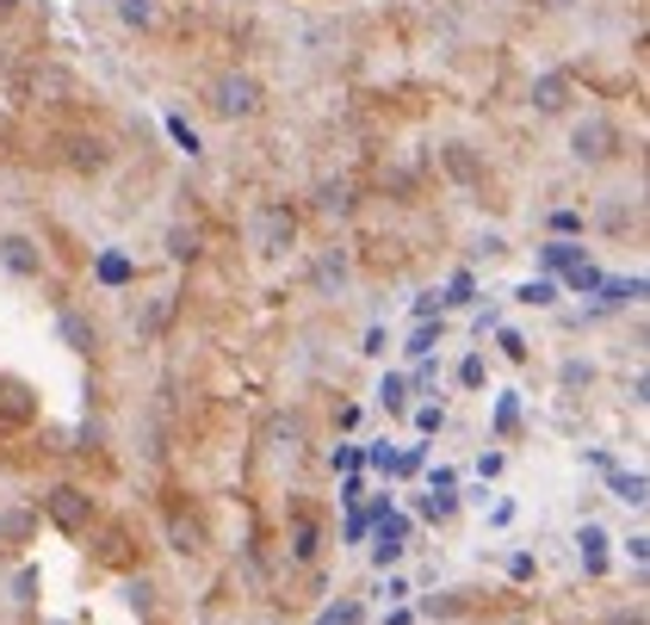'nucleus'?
<instances>
[{
    "label": "nucleus",
    "instance_id": "nucleus-1",
    "mask_svg": "<svg viewBox=\"0 0 650 625\" xmlns=\"http://www.w3.org/2000/svg\"><path fill=\"white\" fill-rule=\"evenodd\" d=\"M261 99H267V87H261L249 69H230V75L210 81V112L217 118H254L261 112Z\"/></svg>",
    "mask_w": 650,
    "mask_h": 625
},
{
    "label": "nucleus",
    "instance_id": "nucleus-2",
    "mask_svg": "<svg viewBox=\"0 0 650 625\" xmlns=\"http://www.w3.org/2000/svg\"><path fill=\"white\" fill-rule=\"evenodd\" d=\"M570 149H576V161H613V155L626 149V136H619L613 118H582L570 131Z\"/></svg>",
    "mask_w": 650,
    "mask_h": 625
},
{
    "label": "nucleus",
    "instance_id": "nucleus-3",
    "mask_svg": "<svg viewBox=\"0 0 650 625\" xmlns=\"http://www.w3.org/2000/svg\"><path fill=\"white\" fill-rule=\"evenodd\" d=\"M44 508H50V520H57L62 532H87V527H94V495L75 490V483L50 490V495H44Z\"/></svg>",
    "mask_w": 650,
    "mask_h": 625
},
{
    "label": "nucleus",
    "instance_id": "nucleus-4",
    "mask_svg": "<svg viewBox=\"0 0 650 625\" xmlns=\"http://www.w3.org/2000/svg\"><path fill=\"white\" fill-rule=\"evenodd\" d=\"M291 242H298V217H291L286 205H273L267 217H261V229H254V248H261V254H286Z\"/></svg>",
    "mask_w": 650,
    "mask_h": 625
},
{
    "label": "nucleus",
    "instance_id": "nucleus-5",
    "mask_svg": "<svg viewBox=\"0 0 650 625\" xmlns=\"http://www.w3.org/2000/svg\"><path fill=\"white\" fill-rule=\"evenodd\" d=\"M168 545L180 551V557H198V551H205V520L192 508H173L168 514Z\"/></svg>",
    "mask_w": 650,
    "mask_h": 625
},
{
    "label": "nucleus",
    "instance_id": "nucleus-6",
    "mask_svg": "<svg viewBox=\"0 0 650 625\" xmlns=\"http://www.w3.org/2000/svg\"><path fill=\"white\" fill-rule=\"evenodd\" d=\"M0 266H7V273H20V279H38L44 254H38L32 236H0Z\"/></svg>",
    "mask_w": 650,
    "mask_h": 625
},
{
    "label": "nucleus",
    "instance_id": "nucleus-7",
    "mask_svg": "<svg viewBox=\"0 0 650 625\" xmlns=\"http://www.w3.org/2000/svg\"><path fill=\"white\" fill-rule=\"evenodd\" d=\"M69 168L75 173H106L112 168V143H106V136H69Z\"/></svg>",
    "mask_w": 650,
    "mask_h": 625
},
{
    "label": "nucleus",
    "instance_id": "nucleus-8",
    "mask_svg": "<svg viewBox=\"0 0 650 625\" xmlns=\"http://www.w3.org/2000/svg\"><path fill=\"white\" fill-rule=\"evenodd\" d=\"M570 99H576V81L564 75V69H545V75L533 81V106H539V112H564Z\"/></svg>",
    "mask_w": 650,
    "mask_h": 625
},
{
    "label": "nucleus",
    "instance_id": "nucleus-9",
    "mask_svg": "<svg viewBox=\"0 0 650 625\" xmlns=\"http://www.w3.org/2000/svg\"><path fill=\"white\" fill-rule=\"evenodd\" d=\"M441 168L453 173L459 187H478V180H483V161H478V149H471V143H446V149H441Z\"/></svg>",
    "mask_w": 650,
    "mask_h": 625
},
{
    "label": "nucleus",
    "instance_id": "nucleus-10",
    "mask_svg": "<svg viewBox=\"0 0 650 625\" xmlns=\"http://www.w3.org/2000/svg\"><path fill=\"white\" fill-rule=\"evenodd\" d=\"M32 409H38V402H32V384L0 378V416H7V421H25Z\"/></svg>",
    "mask_w": 650,
    "mask_h": 625
},
{
    "label": "nucleus",
    "instance_id": "nucleus-11",
    "mask_svg": "<svg viewBox=\"0 0 650 625\" xmlns=\"http://www.w3.org/2000/svg\"><path fill=\"white\" fill-rule=\"evenodd\" d=\"M402 532H409V520H397V514H390V520L378 527V545H372V564H378V569L402 557Z\"/></svg>",
    "mask_w": 650,
    "mask_h": 625
},
{
    "label": "nucleus",
    "instance_id": "nucleus-12",
    "mask_svg": "<svg viewBox=\"0 0 650 625\" xmlns=\"http://www.w3.org/2000/svg\"><path fill=\"white\" fill-rule=\"evenodd\" d=\"M316 211L323 217H347L353 211V187L347 180H316Z\"/></svg>",
    "mask_w": 650,
    "mask_h": 625
},
{
    "label": "nucleus",
    "instance_id": "nucleus-13",
    "mask_svg": "<svg viewBox=\"0 0 650 625\" xmlns=\"http://www.w3.org/2000/svg\"><path fill=\"white\" fill-rule=\"evenodd\" d=\"M347 273H353L347 248H328L323 261H316V285H323V291H341V285H347Z\"/></svg>",
    "mask_w": 650,
    "mask_h": 625
},
{
    "label": "nucleus",
    "instance_id": "nucleus-14",
    "mask_svg": "<svg viewBox=\"0 0 650 625\" xmlns=\"http://www.w3.org/2000/svg\"><path fill=\"white\" fill-rule=\"evenodd\" d=\"M168 316H173V291H155V298L143 303L136 328H143V335H161V328H168Z\"/></svg>",
    "mask_w": 650,
    "mask_h": 625
},
{
    "label": "nucleus",
    "instance_id": "nucleus-15",
    "mask_svg": "<svg viewBox=\"0 0 650 625\" xmlns=\"http://www.w3.org/2000/svg\"><path fill=\"white\" fill-rule=\"evenodd\" d=\"M198 242H205V236H198L192 224H173L168 229V254H173V261H198Z\"/></svg>",
    "mask_w": 650,
    "mask_h": 625
},
{
    "label": "nucleus",
    "instance_id": "nucleus-16",
    "mask_svg": "<svg viewBox=\"0 0 650 625\" xmlns=\"http://www.w3.org/2000/svg\"><path fill=\"white\" fill-rule=\"evenodd\" d=\"M118 20L131 25V32H149V25H155V0H118Z\"/></svg>",
    "mask_w": 650,
    "mask_h": 625
},
{
    "label": "nucleus",
    "instance_id": "nucleus-17",
    "mask_svg": "<svg viewBox=\"0 0 650 625\" xmlns=\"http://www.w3.org/2000/svg\"><path fill=\"white\" fill-rule=\"evenodd\" d=\"M62 341L75 347V353H87V347H94V323H87V316H75V310H69V316H62Z\"/></svg>",
    "mask_w": 650,
    "mask_h": 625
},
{
    "label": "nucleus",
    "instance_id": "nucleus-18",
    "mask_svg": "<svg viewBox=\"0 0 650 625\" xmlns=\"http://www.w3.org/2000/svg\"><path fill=\"white\" fill-rule=\"evenodd\" d=\"M557 384H564V390H589V384H594V365H589V360H564V365H557Z\"/></svg>",
    "mask_w": 650,
    "mask_h": 625
},
{
    "label": "nucleus",
    "instance_id": "nucleus-19",
    "mask_svg": "<svg viewBox=\"0 0 650 625\" xmlns=\"http://www.w3.org/2000/svg\"><path fill=\"white\" fill-rule=\"evenodd\" d=\"M576 545H582L589 569H601V557H607V532H601V527H582V532H576Z\"/></svg>",
    "mask_w": 650,
    "mask_h": 625
},
{
    "label": "nucleus",
    "instance_id": "nucleus-20",
    "mask_svg": "<svg viewBox=\"0 0 650 625\" xmlns=\"http://www.w3.org/2000/svg\"><path fill=\"white\" fill-rule=\"evenodd\" d=\"M613 490H619V502H626V508H645V477H638V471L613 477Z\"/></svg>",
    "mask_w": 650,
    "mask_h": 625
},
{
    "label": "nucleus",
    "instance_id": "nucleus-21",
    "mask_svg": "<svg viewBox=\"0 0 650 625\" xmlns=\"http://www.w3.org/2000/svg\"><path fill=\"white\" fill-rule=\"evenodd\" d=\"M515 298H520V303H552V298H557V285H552V279H527Z\"/></svg>",
    "mask_w": 650,
    "mask_h": 625
},
{
    "label": "nucleus",
    "instance_id": "nucleus-22",
    "mask_svg": "<svg viewBox=\"0 0 650 625\" xmlns=\"http://www.w3.org/2000/svg\"><path fill=\"white\" fill-rule=\"evenodd\" d=\"M434 347H441V328H416V341H409V353H416V360H428Z\"/></svg>",
    "mask_w": 650,
    "mask_h": 625
},
{
    "label": "nucleus",
    "instance_id": "nucleus-23",
    "mask_svg": "<svg viewBox=\"0 0 650 625\" xmlns=\"http://www.w3.org/2000/svg\"><path fill=\"white\" fill-rule=\"evenodd\" d=\"M576 261V242H545V266H570Z\"/></svg>",
    "mask_w": 650,
    "mask_h": 625
},
{
    "label": "nucleus",
    "instance_id": "nucleus-24",
    "mask_svg": "<svg viewBox=\"0 0 650 625\" xmlns=\"http://www.w3.org/2000/svg\"><path fill=\"white\" fill-rule=\"evenodd\" d=\"M378 397H384V409H402V397H409V384H402V378H384V390H378Z\"/></svg>",
    "mask_w": 650,
    "mask_h": 625
},
{
    "label": "nucleus",
    "instance_id": "nucleus-25",
    "mask_svg": "<svg viewBox=\"0 0 650 625\" xmlns=\"http://www.w3.org/2000/svg\"><path fill=\"white\" fill-rule=\"evenodd\" d=\"M416 428H421V434H441L446 416H441V409H416Z\"/></svg>",
    "mask_w": 650,
    "mask_h": 625
},
{
    "label": "nucleus",
    "instance_id": "nucleus-26",
    "mask_svg": "<svg viewBox=\"0 0 650 625\" xmlns=\"http://www.w3.org/2000/svg\"><path fill=\"white\" fill-rule=\"evenodd\" d=\"M291 551H298V557H316V527H310V520L298 527V545H291Z\"/></svg>",
    "mask_w": 650,
    "mask_h": 625
},
{
    "label": "nucleus",
    "instance_id": "nucleus-27",
    "mask_svg": "<svg viewBox=\"0 0 650 625\" xmlns=\"http://www.w3.org/2000/svg\"><path fill=\"white\" fill-rule=\"evenodd\" d=\"M459 384H465V390H478V384H483V360H465L459 365Z\"/></svg>",
    "mask_w": 650,
    "mask_h": 625
},
{
    "label": "nucleus",
    "instance_id": "nucleus-28",
    "mask_svg": "<svg viewBox=\"0 0 650 625\" xmlns=\"http://www.w3.org/2000/svg\"><path fill=\"white\" fill-rule=\"evenodd\" d=\"M502 353H508V360H527V341H520L515 328H502Z\"/></svg>",
    "mask_w": 650,
    "mask_h": 625
},
{
    "label": "nucleus",
    "instance_id": "nucleus-29",
    "mask_svg": "<svg viewBox=\"0 0 650 625\" xmlns=\"http://www.w3.org/2000/svg\"><path fill=\"white\" fill-rule=\"evenodd\" d=\"M124 273H131V266H124V261H118V254H106V261H99V279H124Z\"/></svg>",
    "mask_w": 650,
    "mask_h": 625
},
{
    "label": "nucleus",
    "instance_id": "nucleus-30",
    "mask_svg": "<svg viewBox=\"0 0 650 625\" xmlns=\"http://www.w3.org/2000/svg\"><path fill=\"white\" fill-rule=\"evenodd\" d=\"M421 508H428V514H434V520H446V514H453V495H428V502H421Z\"/></svg>",
    "mask_w": 650,
    "mask_h": 625
},
{
    "label": "nucleus",
    "instance_id": "nucleus-31",
    "mask_svg": "<svg viewBox=\"0 0 650 625\" xmlns=\"http://www.w3.org/2000/svg\"><path fill=\"white\" fill-rule=\"evenodd\" d=\"M607 625H645V606H619V613H607Z\"/></svg>",
    "mask_w": 650,
    "mask_h": 625
},
{
    "label": "nucleus",
    "instance_id": "nucleus-32",
    "mask_svg": "<svg viewBox=\"0 0 650 625\" xmlns=\"http://www.w3.org/2000/svg\"><path fill=\"white\" fill-rule=\"evenodd\" d=\"M384 347H390V335H384V328H372V335H365V347H360V353H372V360H378Z\"/></svg>",
    "mask_w": 650,
    "mask_h": 625
},
{
    "label": "nucleus",
    "instance_id": "nucleus-33",
    "mask_svg": "<svg viewBox=\"0 0 650 625\" xmlns=\"http://www.w3.org/2000/svg\"><path fill=\"white\" fill-rule=\"evenodd\" d=\"M13 7H20V0H0V20H13Z\"/></svg>",
    "mask_w": 650,
    "mask_h": 625
},
{
    "label": "nucleus",
    "instance_id": "nucleus-34",
    "mask_svg": "<svg viewBox=\"0 0 650 625\" xmlns=\"http://www.w3.org/2000/svg\"><path fill=\"white\" fill-rule=\"evenodd\" d=\"M545 7H570V0H545Z\"/></svg>",
    "mask_w": 650,
    "mask_h": 625
},
{
    "label": "nucleus",
    "instance_id": "nucleus-35",
    "mask_svg": "<svg viewBox=\"0 0 650 625\" xmlns=\"http://www.w3.org/2000/svg\"><path fill=\"white\" fill-rule=\"evenodd\" d=\"M323 625H328V620H323Z\"/></svg>",
    "mask_w": 650,
    "mask_h": 625
}]
</instances>
